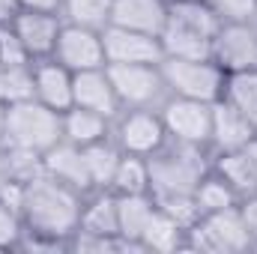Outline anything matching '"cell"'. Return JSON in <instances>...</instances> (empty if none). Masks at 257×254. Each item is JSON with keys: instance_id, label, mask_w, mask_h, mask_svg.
<instances>
[{"instance_id": "obj_1", "label": "cell", "mask_w": 257, "mask_h": 254, "mask_svg": "<svg viewBox=\"0 0 257 254\" xmlns=\"http://www.w3.org/2000/svg\"><path fill=\"white\" fill-rule=\"evenodd\" d=\"M84 197L87 194L48 177L45 171L36 174L33 180L24 183V200H21L24 233L72 248V236L78 233V224H81Z\"/></svg>"}, {"instance_id": "obj_2", "label": "cell", "mask_w": 257, "mask_h": 254, "mask_svg": "<svg viewBox=\"0 0 257 254\" xmlns=\"http://www.w3.org/2000/svg\"><path fill=\"white\" fill-rule=\"evenodd\" d=\"M147 168H150V194L153 197L194 194L203 174L212 168V150L168 138L165 147L147 159Z\"/></svg>"}, {"instance_id": "obj_3", "label": "cell", "mask_w": 257, "mask_h": 254, "mask_svg": "<svg viewBox=\"0 0 257 254\" xmlns=\"http://www.w3.org/2000/svg\"><path fill=\"white\" fill-rule=\"evenodd\" d=\"M221 21L206 0H171L165 30L159 33L165 57H209Z\"/></svg>"}, {"instance_id": "obj_4", "label": "cell", "mask_w": 257, "mask_h": 254, "mask_svg": "<svg viewBox=\"0 0 257 254\" xmlns=\"http://www.w3.org/2000/svg\"><path fill=\"white\" fill-rule=\"evenodd\" d=\"M60 141H63V117H60V111L45 108L33 96L6 105L3 126H0V144L3 147L30 150V153L45 156Z\"/></svg>"}, {"instance_id": "obj_5", "label": "cell", "mask_w": 257, "mask_h": 254, "mask_svg": "<svg viewBox=\"0 0 257 254\" xmlns=\"http://www.w3.org/2000/svg\"><path fill=\"white\" fill-rule=\"evenodd\" d=\"M159 66L171 96L197 99L209 105L224 96L227 75L212 57H162Z\"/></svg>"}, {"instance_id": "obj_6", "label": "cell", "mask_w": 257, "mask_h": 254, "mask_svg": "<svg viewBox=\"0 0 257 254\" xmlns=\"http://www.w3.org/2000/svg\"><path fill=\"white\" fill-rule=\"evenodd\" d=\"M186 251H206V254H239L254 251V242L248 236V227L242 221L239 206L206 212L186 230Z\"/></svg>"}, {"instance_id": "obj_7", "label": "cell", "mask_w": 257, "mask_h": 254, "mask_svg": "<svg viewBox=\"0 0 257 254\" xmlns=\"http://www.w3.org/2000/svg\"><path fill=\"white\" fill-rule=\"evenodd\" d=\"M108 78L114 84V93L126 108H159L171 93L159 63H111Z\"/></svg>"}, {"instance_id": "obj_8", "label": "cell", "mask_w": 257, "mask_h": 254, "mask_svg": "<svg viewBox=\"0 0 257 254\" xmlns=\"http://www.w3.org/2000/svg\"><path fill=\"white\" fill-rule=\"evenodd\" d=\"M111 138L126 156L150 159L156 150L165 147L168 132L159 117V108H126L111 123Z\"/></svg>"}, {"instance_id": "obj_9", "label": "cell", "mask_w": 257, "mask_h": 254, "mask_svg": "<svg viewBox=\"0 0 257 254\" xmlns=\"http://www.w3.org/2000/svg\"><path fill=\"white\" fill-rule=\"evenodd\" d=\"M159 117H162L165 132H168L171 141L209 147V126H212V105L209 102L168 96L159 105Z\"/></svg>"}, {"instance_id": "obj_10", "label": "cell", "mask_w": 257, "mask_h": 254, "mask_svg": "<svg viewBox=\"0 0 257 254\" xmlns=\"http://www.w3.org/2000/svg\"><path fill=\"white\" fill-rule=\"evenodd\" d=\"M209 57L224 69V75L257 69V21H230L221 24Z\"/></svg>"}, {"instance_id": "obj_11", "label": "cell", "mask_w": 257, "mask_h": 254, "mask_svg": "<svg viewBox=\"0 0 257 254\" xmlns=\"http://www.w3.org/2000/svg\"><path fill=\"white\" fill-rule=\"evenodd\" d=\"M57 63H63L69 72H87V69H102L105 63V42H102V30L93 27H78V24H66L57 36L54 54Z\"/></svg>"}, {"instance_id": "obj_12", "label": "cell", "mask_w": 257, "mask_h": 254, "mask_svg": "<svg viewBox=\"0 0 257 254\" xmlns=\"http://www.w3.org/2000/svg\"><path fill=\"white\" fill-rule=\"evenodd\" d=\"M102 42H105V63H162L165 51H162V39L150 36V33H138L126 27H114L108 24L102 30Z\"/></svg>"}, {"instance_id": "obj_13", "label": "cell", "mask_w": 257, "mask_h": 254, "mask_svg": "<svg viewBox=\"0 0 257 254\" xmlns=\"http://www.w3.org/2000/svg\"><path fill=\"white\" fill-rule=\"evenodd\" d=\"M12 30L21 39V45L27 48L30 60H45L54 54L57 36L63 30V15L57 12H33V9H21L12 18Z\"/></svg>"}, {"instance_id": "obj_14", "label": "cell", "mask_w": 257, "mask_h": 254, "mask_svg": "<svg viewBox=\"0 0 257 254\" xmlns=\"http://www.w3.org/2000/svg\"><path fill=\"white\" fill-rule=\"evenodd\" d=\"M30 78H33V99L42 102L51 111L72 108V84H75V72H69L63 63H57L54 57L45 60H33L30 63Z\"/></svg>"}, {"instance_id": "obj_15", "label": "cell", "mask_w": 257, "mask_h": 254, "mask_svg": "<svg viewBox=\"0 0 257 254\" xmlns=\"http://www.w3.org/2000/svg\"><path fill=\"white\" fill-rule=\"evenodd\" d=\"M72 105L96 111L108 120H117L123 105L114 93V84L108 78V69H87V72H75V84H72Z\"/></svg>"}, {"instance_id": "obj_16", "label": "cell", "mask_w": 257, "mask_h": 254, "mask_svg": "<svg viewBox=\"0 0 257 254\" xmlns=\"http://www.w3.org/2000/svg\"><path fill=\"white\" fill-rule=\"evenodd\" d=\"M254 135H257V129L224 96L218 102H212V126H209V150L212 153L242 150Z\"/></svg>"}, {"instance_id": "obj_17", "label": "cell", "mask_w": 257, "mask_h": 254, "mask_svg": "<svg viewBox=\"0 0 257 254\" xmlns=\"http://www.w3.org/2000/svg\"><path fill=\"white\" fill-rule=\"evenodd\" d=\"M168 6H171V0H114L111 24L159 36L168 21Z\"/></svg>"}, {"instance_id": "obj_18", "label": "cell", "mask_w": 257, "mask_h": 254, "mask_svg": "<svg viewBox=\"0 0 257 254\" xmlns=\"http://www.w3.org/2000/svg\"><path fill=\"white\" fill-rule=\"evenodd\" d=\"M42 171L54 180H60L66 186H72L81 194H90L93 186H90V174H87V165H84V150L69 144V141H60L54 144L45 156H42Z\"/></svg>"}, {"instance_id": "obj_19", "label": "cell", "mask_w": 257, "mask_h": 254, "mask_svg": "<svg viewBox=\"0 0 257 254\" xmlns=\"http://www.w3.org/2000/svg\"><path fill=\"white\" fill-rule=\"evenodd\" d=\"M153 215H156V200H153L150 191H144V194H117L120 239L126 242L128 251H144L141 248V233L147 230Z\"/></svg>"}, {"instance_id": "obj_20", "label": "cell", "mask_w": 257, "mask_h": 254, "mask_svg": "<svg viewBox=\"0 0 257 254\" xmlns=\"http://www.w3.org/2000/svg\"><path fill=\"white\" fill-rule=\"evenodd\" d=\"M81 233L93 236H120V221H117V194L114 191H90L84 197L81 209Z\"/></svg>"}, {"instance_id": "obj_21", "label": "cell", "mask_w": 257, "mask_h": 254, "mask_svg": "<svg viewBox=\"0 0 257 254\" xmlns=\"http://www.w3.org/2000/svg\"><path fill=\"white\" fill-rule=\"evenodd\" d=\"M60 117H63V141L75 144V147H90L96 141L111 138V123L114 120H108V117H102L96 111L72 105V108H66Z\"/></svg>"}, {"instance_id": "obj_22", "label": "cell", "mask_w": 257, "mask_h": 254, "mask_svg": "<svg viewBox=\"0 0 257 254\" xmlns=\"http://www.w3.org/2000/svg\"><path fill=\"white\" fill-rule=\"evenodd\" d=\"M212 171L239 194V200L257 194V171L245 150H230V153H212Z\"/></svg>"}, {"instance_id": "obj_23", "label": "cell", "mask_w": 257, "mask_h": 254, "mask_svg": "<svg viewBox=\"0 0 257 254\" xmlns=\"http://www.w3.org/2000/svg\"><path fill=\"white\" fill-rule=\"evenodd\" d=\"M81 150H84V165H87L93 191H111L117 165H120V159H123V150L114 144V138L96 141V144L81 147Z\"/></svg>"}, {"instance_id": "obj_24", "label": "cell", "mask_w": 257, "mask_h": 254, "mask_svg": "<svg viewBox=\"0 0 257 254\" xmlns=\"http://www.w3.org/2000/svg\"><path fill=\"white\" fill-rule=\"evenodd\" d=\"M183 245H186V230L156 206V215L141 233V248L144 251H180Z\"/></svg>"}, {"instance_id": "obj_25", "label": "cell", "mask_w": 257, "mask_h": 254, "mask_svg": "<svg viewBox=\"0 0 257 254\" xmlns=\"http://www.w3.org/2000/svg\"><path fill=\"white\" fill-rule=\"evenodd\" d=\"M194 206H197L200 215H206V212H221V209L239 206V194L209 168V171L203 174V180L197 183V189H194Z\"/></svg>"}, {"instance_id": "obj_26", "label": "cell", "mask_w": 257, "mask_h": 254, "mask_svg": "<svg viewBox=\"0 0 257 254\" xmlns=\"http://www.w3.org/2000/svg\"><path fill=\"white\" fill-rule=\"evenodd\" d=\"M224 99H227L236 111H242V117L257 129V69L227 75Z\"/></svg>"}, {"instance_id": "obj_27", "label": "cell", "mask_w": 257, "mask_h": 254, "mask_svg": "<svg viewBox=\"0 0 257 254\" xmlns=\"http://www.w3.org/2000/svg\"><path fill=\"white\" fill-rule=\"evenodd\" d=\"M111 9H114V0H63L60 15L66 24L105 30L111 24Z\"/></svg>"}, {"instance_id": "obj_28", "label": "cell", "mask_w": 257, "mask_h": 254, "mask_svg": "<svg viewBox=\"0 0 257 254\" xmlns=\"http://www.w3.org/2000/svg\"><path fill=\"white\" fill-rule=\"evenodd\" d=\"M114 194H144L150 191V168H147V159L141 156H126L120 159L117 165V174H114V183H111Z\"/></svg>"}, {"instance_id": "obj_29", "label": "cell", "mask_w": 257, "mask_h": 254, "mask_svg": "<svg viewBox=\"0 0 257 254\" xmlns=\"http://www.w3.org/2000/svg\"><path fill=\"white\" fill-rule=\"evenodd\" d=\"M33 96V78L30 66H0V102H18Z\"/></svg>"}, {"instance_id": "obj_30", "label": "cell", "mask_w": 257, "mask_h": 254, "mask_svg": "<svg viewBox=\"0 0 257 254\" xmlns=\"http://www.w3.org/2000/svg\"><path fill=\"white\" fill-rule=\"evenodd\" d=\"M221 24L230 21H257V0H206Z\"/></svg>"}, {"instance_id": "obj_31", "label": "cell", "mask_w": 257, "mask_h": 254, "mask_svg": "<svg viewBox=\"0 0 257 254\" xmlns=\"http://www.w3.org/2000/svg\"><path fill=\"white\" fill-rule=\"evenodd\" d=\"M24 236V221H21V212L12 209L9 203L0 200V251H9V248H18Z\"/></svg>"}, {"instance_id": "obj_32", "label": "cell", "mask_w": 257, "mask_h": 254, "mask_svg": "<svg viewBox=\"0 0 257 254\" xmlns=\"http://www.w3.org/2000/svg\"><path fill=\"white\" fill-rule=\"evenodd\" d=\"M30 54L15 36L12 24H0V66H30Z\"/></svg>"}, {"instance_id": "obj_33", "label": "cell", "mask_w": 257, "mask_h": 254, "mask_svg": "<svg viewBox=\"0 0 257 254\" xmlns=\"http://www.w3.org/2000/svg\"><path fill=\"white\" fill-rule=\"evenodd\" d=\"M239 212H242V221H245V227H248V236H251L254 251H257V194L239 200Z\"/></svg>"}, {"instance_id": "obj_34", "label": "cell", "mask_w": 257, "mask_h": 254, "mask_svg": "<svg viewBox=\"0 0 257 254\" xmlns=\"http://www.w3.org/2000/svg\"><path fill=\"white\" fill-rule=\"evenodd\" d=\"M12 180H15V171H12V156H9V147H3V144H0V191L6 189Z\"/></svg>"}, {"instance_id": "obj_35", "label": "cell", "mask_w": 257, "mask_h": 254, "mask_svg": "<svg viewBox=\"0 0 257 254\" xmlns=\"http://www.w3.org/2000/svg\"><path fill=\"white\" fill-rule=\"evenodd\" d=\"M21 9H33V12H63V0H18Z\"/></svg>"}, {"instance_id": "obj_36", "label": "cell", "mask_w": 257, "mask_h": 254, "mask_svg": "<svg viewBox=\"0 0 257 254\" xmlns=\"http://www.w3.org/2000/svg\"><path fill=\"white\" fill-rule=\"evenodd\" d=\"M21 12L18 0H0V24H12V18Z\"/></svg>"}, {"instance_id": "obj_37", "label": "cell", "mask_w": 257, "mask_h": 254, "mask_svg": "<svg viewBox=\"0 0 257 254\" xmlns=\"http://www.w3.org/2000/svg\"><path fill=\"white\" fill-rule=\"evenodd\" d=\"M242 150H245V156L251 159V165H254V171H257V135L248 141V144H245V147H242Z\"/></svg>"}]
</instances>
